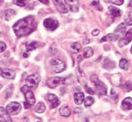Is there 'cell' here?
<instances>
[{"mask_svg":"<svg viewBox=\"0 0 132 122\" xmlns=\"http://www.w3.org/2000/svg\"><path fill=\"white\" fill-rule=\"evenodd\" d=\"M37 28L36 18L33 16H28L18 20L13 25V30L18 38L27 36L35 31Z\"/></svg>","mask_w":132,"mask_h":122,"instance_id":"1","label":"cell"},{"mask_svg":"<svg viewBox=\"0 0 132 122\" xmlns=\"http://www.w3.org/2000/svg\"><path fill=\"white\" fill-rule=\"evenodd\" d=\"M90 80L95 84L96 92L99 95H106L107 94V87L106 85L99 80L96 75L93 74L90 77Z\"/></svg>","mask_w":132,"mask_h":122,"instance_id":"2","label":"cell"},{"mask_svg":"<svg viewBox=\"0 0 132 122\" xmlns=\"http://www.w3.org/2000/svg\"><path fill=\"white\" fill-rule=\"evenodd\" d=\"M40 80H41V77L38 73L33 74L27 77L26 85L29 88L34 90L38 87Z\"/></svg>","mask_w":132,"mask_h":122,"instance_id":"3","label":"cell"},{"mask_svg":"<svg viewBox=\"0 0 132 122\" xmlns=\"http://www.w3.org/2000/svg\"><path fill=\"white\" fill-rule=\"evenodd\" d=\"M51 67L52 71L55 73H60L65 69V65L59 58H54L51 61Z\"/></svg>","mask_w":132,"mask_h":122,"instance_id":"4","label":"cell"},{"mask_svg":"<svg viewBox=\"0 0 132 122\" xmlns=\"http://www.w3.org/2000/svg\"><path fill=\"white\" fill-rule=\"evenodd\" d=\"M31 90V89L29 88L27 85L23 86L21 89V91L23 93L26 101L32 106V105H34L35 104L36 99H35V95H34Z\"/></svg>","mask_w":132,"mask_h":122,"instance_id":"5","label":"cell"},{"mask_svg":"<svg viewBox=\"0 0 132 122\" xmlns=\"http://www.w3.org/2000/svg\"><path fill=\"white\" fill-rule=\"evenodd\" d=\"M65 82V78L62 77H50L47 81V85L51 89H54L62 84H64Z\"/></svg>","mask_w":132,"mask_h":122,"instance_id":"6","label":"cell"},{"mask_svg":"<svg viewBox=\"0 0 132 122\" xmlns=\"http://www.w3.org/2000/svg\"><path fill=\"white\" fill-rule=\"evenodd\" d=\"M44 25L47 30L54 31L58 27L59 23L58 20L54 18H48L44 20Z\"/></svg>","mask_w":132,"mask_h":122,"instance_id":"7","label":"cell"},{"mask_svg":"<svg viewBox=\"0 0 132 122\" xmlns=\"http://www.w3.org/2000/svg\"><path fill=\"white\" fill-rule=\"evenodd\" d=\"M7 111L9 112L11 115H17L21 112V106L19 103L13 101V102L10 103L6 107Z\"/></svg>","mask_w":132,"mask_h":122,"instance_id":"8","label":"cell"},{"mask_svg":"<svg viewBox=\"0 0 132 122\" xmlns=\"http://www.w3.org/2000/svg\"><path fill=\"white\" fill-rule=\"evenodd\" d=\"M0 76L9 80H14L16 77V72L11 68L0 67Z\"/></svg>","mask_w":132,"mask_h":122,"instance_id":"9","label":"cell"},{"mask_svg":"<svg viewBox=\"0 0 132 122\" xmlns=\"http://www.w3.org/2000/svg\"><path fill=\"white\" fill-rule=\"evenodd\" d=\"M45 100L50 103V109H55L59 105L60 100L54 94H47L45 96Z\"/></svg>","mask_w":132,"mask_h":122,"instance_id":"10","label":"cell"},{"mask_svg":"<svg viewBox=\"0 0 132 122\" xmlns=\"http://www.w3.org/2000/svg\"><path fill=\"white\" fill-rule=\"evenodd\" d=\"M132 40V28L129 29L128 31L124 34V36L122 38L119 40V46L120 47H122L125 46V45H128L131 41Z\"/></svg>","mask_w":132,"mask_h":122,"instance_id":"11","label":"cell"},{"mask_svg":"<svg viewBox=\"0 0 132 122\" xmlns=\"http://www.w3.org/2000/svg\"><path fill=\"white\" fill-rule=\"evenodd\" d=\"M108 14L111 16L113 19H115L122 16V11L119 8H117V7H113V6H110L108 10Z\"/></svg>","mask_w":132,"mask_h":122,"instance_id":"12","label":"cell"},{"mask_svg":"<svg viewBox=\"0 0 132 122\" xmlns=\"http://www.w3.org/2000/svg\"><path fill=\"white\" fill-rule=\"evenodd\" d=\"M0 121L2 122H11V118L10 114L7 111V109L3 107H0Z\"/></svg>","mask_w":132,"mask_h":122,"instance_id":"13","label":"cell"},{"mask_svg":"<svg viewBox=\"0 0 132 122\" xmlns=\"http://www.w3.org/2000/svg\"><path fill=\"white\" fill-rule=\"evenodd\" d=\"M53 4L55 6L56 9L60 13H67L68 12V8H66L65 5L63 3L62 0H52Z\"/></svg>","mask_w":132,"mask_h":122,"instance_id":"14","label":"cell"},{"mask_svg":"<svg viewBox=\"0 0 132 122\" xmlns=\"http://www.w3.org/2000/svg\"><path fill=\"white\" fill-rule=\"evenodd\" d=\"M76 73H77V77H78V80L79 81V83L82 84V85L84 87L87 84V81H86V75L84 73L83 71L80 69L79 67H77V70H76Z\"/></svg>","mask_w":132,"mask_h":122,"instance_id":"15","label":"cell"},{"mask_svg":"<svg viewBox=\"0 0 132 122\" xmlns=\"http://www.w3.org/2000/svg\"><path fill=\"white\" fill-rule=\"evenodd\" d=\"M119 38V35L116 34V33L108 34V35L105 36L103 38H102L101 41H110V42H113V41H116Z\"/></svg>","mask_w":132,"mask_h":122,"instance_id":"16","label":"cell"},{"mask_svg":"<svg viewBox=\"0 0 132 122\" xmlns=\"http://www.w3.org/2000/svg\"><path fill=\"white\" fill-rule=\"evenodd\" d=\"M65 2L73 12H77L78 11V2L77 0H65Z\"/></svg>","mask_w":132,"mask_h":122,"instance_id":"17","label":"cell"},{"mask_svg":"<svg viewBox=\"0 0 132 122\" xmlns=\"http://www.w3.org/2000/svg\"><path fill=\"white\" fill-rule=\"evenodd\" d=\"M122 107L124 110H131L132 109V98L130 97L126 98L122 101Z\"/></svg>","mask_w":132,"mask_h":122,"instance_id":"18","label":"cell"},{"mask_svg":"<svg viewBox=\"0 0 132 122\" xmlns=\"http://www.w3.org/2000/svg\"><path fill=\"white\" fill-rule=\"evenodd\" d=\"M74 101L77 105H80L84 101V94L83 92H76L74 94Z\"/></svg>","mask_w":132,"mask_h":122,"instance_id":"19","label":"cell"},{"mask_svg":"<svg viewBox=\"0 0 132 122\" xmlns=\"http://www.w3.org/2000/svg\"><path fill=\"white\" fill-rule=\"evenodd\" d=\"M39 46H40V43H39L38 41H32L31 42L27 43L25 44L26 50L27 52L36 50Z\"/></svg>","mask_w":132,"mask_h":122,"instance_id":"20","label":"cell"},{"mask_svg":"<svg viewBox=\"0 0 132 122\" xmlns=\"http://www.w3.org/2000/svg\"><path fill=\"white\" fill-rule=\"evenodd\" d=\"M60 114L63 117H69L71 115V110L67 105H63L60 109Z\"/></svg>","mask_w":132,"mask_h":122,"instance_id":"21","label":"cell"},{"mask_svg":"<svg viewBox=\"0 0 132 122\" xmlns=\"http://www.w3.org/2000/svg\"><path fill=\"white\" fill-rule=\"evenodd\" d=\"M103 67L107 70H111L115 68V64L113 61L110 60V59H106L104 62Z\"/></svg>","mask_w":132,"mask_h":122,"instance_id":"22","label":"cell"},{"mask_svg":"<svg viewBox=\"0 0 132 122\" xmlns=\"http://www.w3.org/2000/svg\"><path fill=\"white\" fill-rule=\"evenodd\" d=\"M45 110H46V107L43 102H39L35 108V112L38 113H44Z\"/></svg>","mask_w":132,"mask_h":122,"instance_id":"23","label":"cell"},{"mask_svg":"<svg viewBox=\"0 0 132 122\" xmlns=\"http://www.w3.org/2000/svg\"><path fill=\"white\" fill-rule=\"evenodd\" d=\"M126 30V25L125 23H121L120 25H118L117 29H115V32L116 34H124Z\"/></svg>","mask_w":132,"mask_h":122,"instance_id":"24","label":"cell"},{"mask_svg":"<svg viewBox=\"0 0 132 122\" xmlns=\"http://www.w3.org/2000/svg\"><path fill=\"white\" fill-rule=\"evenodd\" d=\"M81 49V45L78 42H74L71 45V50L73 53H78Z\"/></svg>","mask_w":132,"mask_h":122,"instance_id":"25","label":"cell"},{"mask_svg":"<svg viewBox=\"0 0 132 122\" xmlns=\"http://www.w3.org/2000/svg\"><path fill=\"white\" fill-rule=\"evenodd\" d=\"M119 67L123 70L127 71L129 68V64H128V62L126 59L125 58H122L120 60L119 62Z\"/></svg>","mask_w":132,"mask_h":122,"instance_id":"26","label":"cell"},{"mask_svg":"<svg viewBox=\"0 0 132 122\" xmlns=\"http://www.w3.org/2000/svg\"><path fill=\"white\" fill-rule=\"evenodd\" d=\"M16 14L15 11L12 9H8L5 11V20L7 21H9L12 18L14 15Z\"/></svg>","mask_w":132,"mask_h":122,"instance_id":"27","label":"cell"},{"mask_svg":"<svg viewBox=\"0 0 132 122\" xmlns=\"http://www.w3.org/2000/svg\"><path fill=\"white\" fill-rule=\"evenodd\" d=\"M93 54V50L91 48L87 47L84 50V56L86 58H89L91 56H92Z\"/></svg>","mask_w":132,"mask_h":122,"instance_id":"28","label":"cell"},{"mask_svg":"<svg viewBox=\"0 0 132 122\" xmlns=\"http://www.w3.org/2000/svg\"><path fill=\"white\" fill-rule=\"evenodd\" d=\"M95 102V99L92 96H87L85 100V107H89Z\"/></svg>","mask_w":132,"mask_h":122,"instance_id":"29","label":"cell"},{"mask_svg":"<svg viewBox=\"0 0 132 122\" xmlns=\"http://www.w3.org/2000/svg\"><path fill=\"white\" fill-rule=\"evenodd\" d=\"M30 0H13L14 4L20 7H25Z\"/></svg>","mask_w":132,"mask_h":122,"instance_id":"30","label":"cell"},{"mask_svg":"<svg viewBox=\"0 0 132 122\" xmlns=\"http://www.w3.org/2000/svg\"><path fill=\"white\" fill-rule=\"evenodd\" d=\"M122 89L124 91H126V92H129V91H131L132 83L130 82V81H127V82H126L124 85H122Z\"/></svg>","mask_w":132,"mask_h":122,"instance_id":"31","label":"cell"},{"mask_svg":"<svg viewBox=\"0 0 132 122\" xmlns=\"http://www.w3.org/2000/svg\"><path fill=\"white\" fill-rule=\"evenodd\" d=\"M105 3H113L116 5H122L124 3V0H104Z\"/></svg>","mask_w":132,"mask_h":122,"instance_id":"32","label":"cell"},{"mask_svg":"<svg viewBox=\"0 0 132 122\" xmlns=\"http://www.w3.org/2000/svg\"><path fill=\"white\" fill-rule=\"evenodd\" d=\"M126 24L128 25H132V12H129L127 14L125 17Z\"/></svg>","mask_w":132,"mask_h":122,"instance_id":"33","label":"cell"},{"mask_svg":"<svg viewBox=\"0 0 132 122\" xmlns=\"http://www.w3.org/2000/svg\"><path fill=\"white\" fill-rule=\"evenodd\" d=\"M84 88H85V90H86V92H87V94H91V95L95 94V90L93 89L91 87L87 86V85H86V86H84Z\"/></svg>","mask_w":132,"mask_h":122,"instance_id":"34","label":"cell"},{"mask_svg":"<svg viewBox=\"0 0 132 122\" xmlns=\"http://www.w3.org/2000/svg\"><path fill=\"white\" fill-rule=\"evenodd\" d=\"M7 49V45L4 42L0 41V53H3Z\"/></svg>","mask_w":132,"mask_h":122,"instance_id":"35","label":"cell"},{"mask_svg":"<svg viewBox=\"0 0 132 122\" xmlns=\"http://www.w3.org/2000/svg\"><path fill=\"white\" fill-rule=\"evenodd\" d=\"M111 97L112 98V100H115V101H117V100L118 99V95L116 92H115L114 89H111Z\"/></svg>","mask_w":132,"mask_h":122,"instance_id":"36","label":"cell"},{"mask_svg":"<svg viewBox=\"0 0 132 122\" xmlns=\"http://www.w3.org/2000/svg\"><path fill=\"white\" fill-rule=\"evenodd\" d=\"M49 51H50V53H53V54H54V53H56V52L58 51V50H57V49H56V47L54 43H53V45L51 46L50 49H49Z\"/></svg>","mask_w":132,"mask_h":122,"instance_id":"37","label":"cell"},{"mask_svg":"<svg viewBox=\"0 0 132 122\" xmlns=\"http://www.w3.org/2000/svg\"><path fill=\"white\" fill-rule=\"evenodd\" d=\"M99 33H100V30H99L98 29H95V30H93L92 32H91V34H92L93 36H96L98 35Z\"/></svg>","mask_w":132,"mask_h":122,"instance_id":"38","label":"cell"},{"mask_svg":"<svg viewBox=\"0 0 132 122\" xmlns=\"http://www.w3.org/2000/svg\"><path fill=\"white\" fill-rule=\"evenodd\" d=\"M91 5L93 6H95V7H98V6L100 5V2H99V0H93V2L91 3Z\"/></svg>","mask_w":132,"mask_h":122,"instance_id":"39","label":"cell"},{"mask_svg":"<svg viewBox=\"0 0 132 122\" xmlns=\"http://www.w3.org/2000/svg\"><path fill=\"white\" fill-rule=\"evenodd\" d=\"M38 1L42 3L43 4L46 5H49V0H38Z\"/></svg>","mask_w":132,"mask_h":122,"instance_id":"40","label":"cell"},{"mask_svg":"<svg viewBox=\"0 0 132 122\" xmlns=\"http://www.w3.org/2000/svg\"><path fill=\"white\" fill-rule=\"evenodd\" d=\"M30 107H31V105H30L29 103H27V101L24 102V107H25V109H29Z\"/></svg>","mask_w":132,"mask_h":122,"instance_id":"41","label":"cell"},{"mask_svg":"<svg viewBox=\"0 0 132 122\" xmlns=\"http://www.w3.org/2000/svg\"><path fill=\"white\" fill-rule=\"evenodd\" d=\"M128 6H129V7H131V8H132V0H129V4H128Z\"/></svg>","mask_w":132,"mask_h":122,"instance_id":"42","label":"cell"},{"mask_svg":"<svg viewBox=\"0 0 132 122\" xmlns=\"http://www.w3.org/2000/svg\"><path fill=\"white\" fill-rule=\"evenodd\" d=\"M2 87H3V85H2V84H0V90H1V89H2Z\"/></svg>","mask_w":132,"mask_h":122,"instance_id":"43","label":"cell"},{"mask_svg":"<svg viewBox=\"0 0 132 122\" xmlns=\"http://www.w3.org/2000/svg\"><path fill=\"white\" fill-rule=\"evenodd\" d=\"M130 52L132 54V45H131V49H130Z\"/></svg>","mask_w":132,"mask_h":122,"instance_id":"44","label":"cell"},{"mask_svg":"<svg viewBox=\"0 0 132 122\" xmlns=\"http://www.w3.org/2000/svg\"><path fill=\"white\" fill-rule=\"evenodd\" d=\"M2 3V1H1V0H0V3Z\"/></svg>","mask_w":132,"mask_h":122,"instance_id":"45","label":"cell"}]
</instances>
